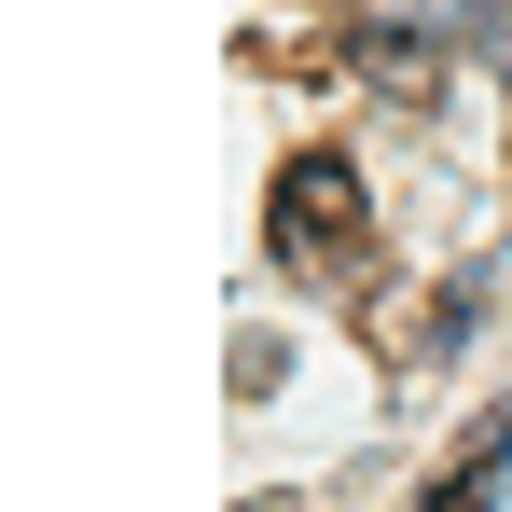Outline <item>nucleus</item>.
I'll use <instances>...</instances> for the list:
<instances>
[{
  "mask_svg": "<svg viewBox=\"0 0 512 512\" xmlns=\"http://www.w3.org/2000/svg\"><path fill=\"white\" fill-rule=\"evenodd\" d=\"M263 236L305 263V277H346V263L374 250V194H360V167H346L333 139L277 167V194H263Z\"/></svg>",
  "mask_w": 512,
  "mask_h": 512,
  "instance_id": "obj_1",
  "label": "nucleus"
},
{
  "mask_svg": "<svg viewBox=\"0 0 512 512\" xmlns=\"http://www.w3.org/2000/svg\"><path fill=\"white\" fill-rule=\"evenodd\" d=\"M499 485H512V402L485 429H471V443H457V471H443V485H429L416 512H499Z\"/></svg>",
  "mask_w": 512,
  "mask_h": 512,
  "instance_id": "obj_2",
  "label": "nucleus"
},
{
  "mask_svg": "<svg viewBox=\"0 0 512 512\" xmlns=\"http://www.w3.org/2000/svg\"><path fill=\"white\" fill-rule=\"evenodd\" d=\"M457 42H485V56H512V0H457Z\"/></svg>",
  "mask_w": 512,
  "mask_h": 512,
  "instance_id": "obj_3",
  "label": "nucleus"
}]
</instances>
